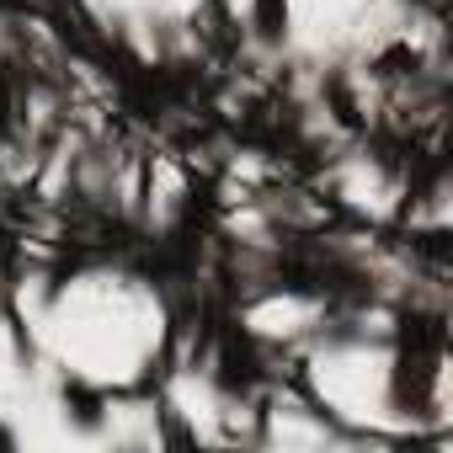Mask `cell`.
<instances>
[{
  "label": "cell",
  "mask_w": 453,
  "mask_h": 453,
  "mask_svg": "<svg viewBox=\"0 0 453 453\" xmlns=\"http://www.w3.org/2000/svg\"><path fill=\"white\" fill-rule=\"evenodd\" d=\"M331 192H336V203H347L363 219H389L411 197L405 176L389 171L379 155H342L336 171H331Z\"/></svg>",
  "instance_id": "7a4b0ae2"
},
{
  "label": "cell",
  "mask_w": 453,
  "mask_h": 453,
  "mask_svg": "<svg viewBox=\"0 0 453 453\" xmlns=\"http://www.w3.org/2000/svg\"><path fill=\"white\" fill-rule=\"evenodd\" d=\"M12 315L38 363L81 400L150 389L171 352V310L160 288L123 262L22 278Z\"/></svg>",
  "instance_id": "6da1fadb"
}]
</instances>
